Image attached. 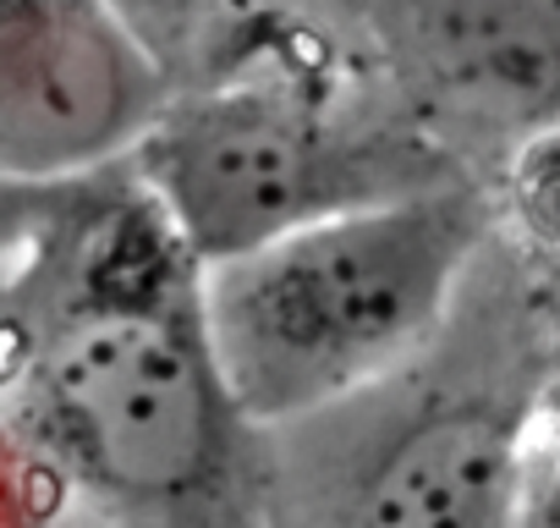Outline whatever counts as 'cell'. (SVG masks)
<instances>
[{"mask_svg": "<svg viewBox=\"0 0 560 528\" xmlns=\"http://www.w3.org/2000/svg\"><path fill=\"white\" fill-rule=\"evenodd\" d=\"M478 242V193L440 182L203 264V336L236 418H303L390 375L451 309Z\"/></svg>", "mask_w": 560, "mask_h": 528, "instance_id": "1", "label": "cell"}, {"mask_svg": "<svg viewBox=\"0 0 560 528\" xmlns=\"http://www.w3.org/2000/svg\"><path fill=\"white\" fill-rule=\"evenodd\" d=\"M132 165L198 264L451 182L418 138L363 127L330 89L287 72H220L182 89Z\"/></svg>", "mask_w": 560, "mask_h": 528, "instance_id": "2", "label": "cell"}, {"mask_svg": "<svg viewBox=\"0 0 560 528\" xmlns=\"http://www.w3.org/2000/svg\"><path fill=\"white\" fill-rule=\"evenodd\" d=\"M182 83L110 0H0V176L78 182L127 165Z\"/></svg>", "mask_w": 560, "mask_h": 528, "instance_id": "3", "label": "cell"}, {"mask_svg": "<svg viewBox=\"0 0 560 528\" xmlns=\"http://www.w3.org/2000/svg\"><path fill=\"white\" fill-rule=\"evenodd\" d=\"M396 89L451 122L560 116V0H352Z\"/></svg>", "mask_w": 560, "mask_h": 528, "instance_id": "4", "label": "cell"}, {"mask_svg": "<svg viewBox=\"0 0 560 528\" xmlns=\"http://www.w3.org/2000/svg\"><path fill=\"white\" fill-rule=\"evenodd\" d=\"M522 446L489 408H434L407 424L358 490V528H516Z\"/></svg>", "mask_w": 560, "mask_h": 528, "instance_id": "5", "label": "cell"}, {"mask_svg": "<svg viewBox=\"0 0 560 528\" xmlns=\"http://www.w3.org/2000/svg\"><path fill=\"white\" fill-rule=\"evenodd\" d=\"M110 7L154 45V56L176 72L182 67L214 56L220 39H231V28L242 23V0H110Z\"/></svg>", "mask_w": 560, "mask_h": 528, "instance_id": "6", "label": "cell"}]
</instances>
